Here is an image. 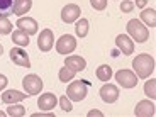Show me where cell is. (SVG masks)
<instances>
[{"label": "cell", "instance_id": "2e32d148", "mask_svg": "<svg viewBox=\"0 0 156 117\" xmlns=\"http://www.w3.org/2000/svg\"><path fill=\"white\" fill-rule=\"evenodd\" d=\"M65 65H66L68 68H71V70L75 71H83L87 68V61L82 58V56H66V59H65Z\"/></svg>", "mask_w": 156, "mask_h": 117}, {"label": "cell", "instance_id": "7c38bea8", "mask_svg": "<svg viewBox=\"0 0 156 117\" xmlns=\"http://www.w3.org/2000/svg\"><path fill=\"white\" fill-rule=\"evenodd\" d=\"M115 44H117V49L121 51L122 55H133L134 53V41H131L127 34H119L115 37Z\"/></svg>", "mask_w": 156, "mask_h": 117}, {"label": "cell", "instance_id": "83f0119b", "mask_svg": "<svg viewBox=\"0 0 156 117\" xmlns=\"http://www.w3.org/2000/svg\"><path fill=\"white\" fill-rule=\"evenodd\" d=\"M121 10H122V12H126V14L133 12V10H134V2H133V0H122Z\"/></svg>", "mask_w": 156, "mask_h": 117}, {"label": "cell", "instance_id": "e575fe53", "mask_svg": "<svg viewBox=\"0 0 156 117\" xmlns=\"http://www.w3.org/2000/svg\"><path fill=\"white\" fill-rule=\"evenodd\" d=\"M5 115V112H2V110H0V117H4Z\"/></svg>", "mask_w": 156, "mask_h": 117}, {"label": "cell", "instance_id": "7a4b0ae2", "mask_svg": "<svg viewBox=\"0 0 156 117\" xmlns=\"http://www.w3.org/2000/svg\"><path fill=\"white\" fill-rule=\"evenodd\" d=\"M88 85L90 83L87 80H76V82H71L68 85L66 90V97L70 98L71 102H82L83 98L88 94Z\"/></svg>", "mask_w": 156, "mask_h": 117}, {"label": "cell", "instance_id": "7402d4cb", "mask_svg": "<svg viewBox=\"0 0 156 117\" xmlns=\"http://www.w3.org/2000/svg\"><path fill=\"white\" fill-rule=\"evenodd\" d=\"M75 32L78 37H85L88 34V20L87 19H78L75 24Z\"/></svg>", "mask_w": 156, "mask_h": 117}, {"label": "cell", "instance_id": "277c9868", "mask_svg": "<svg viewBox=\"0 0 156 117\" xmlns=\"http://www.w3.org/2000/svg\"><path fill=\"white\" fill-rule=\"evenodd\" d=\"M22 85H24V90H26V94L31 97V95H37L41 94V90H43V80H41V76H37V75H27V76L22 80Z\"/></svg>", "mask_w": 156, "mask_h": 117}, {"label": "cell", "instance_id": "e0dca14e", "mask_svg": "<svg viewBox=\"0 0 156 117\" xmlns=\"http://www.w3.org/2000/svg\"><path fill=\"white\" fill-rule=\"evenodd\" d=\"M32 7V0H14V14L16 16H24L27 14Z\"/></svg>", "mask_w": 156, "mask_h": 117}, {"label": "cell", "instance_id": "5b68a950", "mask_svg": "<svg viewBox=\"0 0 156 117\" xmlns=\"http://www.w3.org/2000/svg\"><path fill=\"white\" fill-rule=\"evenodd\" d=\"M76 49V39L70 34H63L61 37L56 41V51L59 55H71Z\"/></svg>", "mask_w": 156, "mask_h": 117}, {"label": "cell", "instance_id": "d6986e66", "mask_svg": "<svg viewBox=\"0 0 156 117\" xmlns=\"http://www.w3.org/2000/svg\"><path fill=\"white\" fill-rule=\"evenodd\" d=\"M141 20L149 26V27H154L156 26V10L154 9H143L141 12Z\"/></svg>", "mask_w": 156, "mask_h": 117}, {"label": "cell", "instance_id": "8fae6325", "mask_svg": "<svg viewBox=\"0 0 156 117\" xmlns=\"http://www.w3.org/2000/svg\"><path fill=\"white\" fill-rule=\"evenodd\" d=\"M100 97L102 100L105 102V104H114V102L119 98V88H117L115 85H112V83H105V85L100 88Z\"/></svg>", "mask_w": 156, "mask_h": 117}, {"label": "cell", "instance_id": "603a6c76", "mask_svg": "<svg viewBox=\"0 0 156 117\" xmlns=\"http://www.w3.org/2000/svg\"><path fill=\"white\" fill-rule=\"evenodd\" d=\"M75 75H76V71L71 70V68H68L66 65H65V68H61V70H59L58 76H59V82L68 83V82H71V80L75 78Z\"/></svg>", "mask_w": 156, "mask_h": 117}, {"label": "cell", "instance_id": "ba28073f", "mask_svg": "<svg viewBox=\"0 0 156 117\" xmlns=\"http://www.w3.org/2000/svg\"><path fill=\"white\" fill-rule=\"evenodd\" d=\"M80 14H82V10L76 4H68L61 10V20L65 24H73L80 19Z\"/></svg>", "mask_w": 156, "mask_h": 117}, {"label": "cell", "instance_id": "6da1fadb", "mask_svg": "<svg viewBox=\"0 0 156 117\" xmlns=\"http://www.w3.org/2000/svg\"><path fill=\"white\" fill-rule=\"evenodd\" d=\"M133 68L134 73L137 78H149L154 71V58L148 53H143V55H137L133 59Z\"/></svg>", "mask_w": 156, "mask_h": 117}, {"label": "cell", "instance_id": "8992f818", "mask_svg": "<svg viewBox=\"0 0 156 117\" xmlns=\"http://www.w3.org/2000/svg\"><path fill=\"white\" fill-rule=\"evenodd\" d=\"M115 82L122 87V88H134L137 85V76L134 71L131 70H119L115 73Z\"/></svg>", "mask_w": 156, "mask_h": 117}, {"label": "cell", "instance_id": "9c48e42d", "mask_svg": "<svg viewBox=\"0 0 156 117\" xmlns=\"http://www.w3.org/2000/svg\"><path fill=\"white\" fill-rule=\"evenodd\" d=\"M10 59L16 65H19V66L22 68H31V59H29L27 53L22 49V48H12L10 49Z\"/></svg>", "mask_w": 156, "mask_h": 117}, {"label": "cell", "instance_id": "30bf717a", "mask_svg": "<svg viewBox=\"0 0 156 117\" xmlns=\"http://www.w3.org/2000/svg\"><path fill=\"white\" fill-rule=\"evenodd\" d=\"M156 107L151 100H141L136 104V109H134V115L136 117H153L156 112Z\"/></svg>", "mask_w": 156, "mask_h": 117}, {"label": "cell", "instance_id": "484cf974", "mask_svg": "<svg viewBox=\"0 0 156 117\" xmlns=\"http://www.w3.org/2000/svg\"><path fill=\"white\" fill-rule=\"evenodd\" d=\"M12 22L7 19V17H0V34L5 36V34H10L12 32Z\"/></svg>", "mask_w": 156, "mask_h": 117}, {"label": "cell", "instance_id": "4dcf8cb0", "mask_svg": "<svg viewBox=\"0 0 156 117\" xmlns=\"http://www.w3.org/2000/svg\"><path fill=\"white\" fill-rule=\"evenodd\" d=\"M7 83H9V80H7V76L5 75H0V92L7 87Z\"/></svg>", "mask_w": 156, "mask_h": 117}, {"label": "cell", "instance_id": "d6a6232c", "mask_svg": "<svg viewBox=\"0 0 156 117\" xmlns=\"http://www.w3.org/2000/svg\"><path fill=\"white\" fill-rule=\"evenodd\" d=\"M146 4H148V0H136V7H139V9H144Z\"/></svg>", "mask_w": 156, "mask_h": 117}, {"label": "cell", "instance_id": "ac0fdd59", "mask_svg": "<svg viewBox=\"0 0 156 117\" xmlns=\"http://www.w3.org/2000/svg\"><path fill=\"white\" fill-rule=\"evenodd\" d=\"M12 41H14V44H17V46H20V48L29 46V43H31V41H29V34L20 31V29L12 32Z\"/></svg>", "mask_w": 156, "mask_h": 117}, {"label": "cell", "instance_id": "4316f807", "mask_svg": "<svg viewBox=\"0 0 156 117\" xmlns=\"http://www.w3.org/2000/svg\"><path fill=\"white\" fill-rule=\"evenodd\" d=\"M58 102H59V107H61V109L65 110V112H71V110H73V105H71V100L66 97V95H63V97L59 98Z\"/></svg>", "mask_w": 156, "mask_h": 117}, {"label": "cell", "instance_id": "52a82bcc", "mask_svg": "<svg viewBox=\"0 0 156 117\" xmlns=\"http://www.w3.org/2000/svg\"><path fill=\"white\" fill-rule=\"evenodd\" d=\"M53 46H55V34H53V31L51 29H43L37 37V48L43 53H48V51L53 49Z\"/></svg>", "mask_w": 156, "mask_h": 117}, {"label": "cell", "instance_id": "f546056e", "mask_svg": "<svg viewBox=\"0 0 156 117\" xmlns=\"http://www.w3.org/2000/svg\"><path fill=\"white\" fill-rule=\"evenodd\" d=\"M32 117H55V114H51V110L49 112H36V114H32Z\"/></svg>", "mask_w": 156, "mask_h": 117}, {"label": "cell", "instance_id": "836d02e7", "mask_svg": "<svg viewBox=\"0 0 156 117\" xmlns=\"http://www.w3.org/2000/svg\"><path fill=\"white\" fill-rule=\"evenodd\" d=\"M2 53H4V46L0 44V56H2Z\"/></svg>", "mask_w": 156, "mask_h": 117}, {"label": "cell", "instance_id": "1f68e13d", "mask_svg": "<svg viewBox=\"0 0 156 117\" xmlns=\"http://www.w3.org/2000/svg\"><path fill=\"white\" fill-rule=\"evenodd\" d=\"M94 115H97V117H104V114H102L100 110H90V112H88V117H94Z\"/></svg>", "mask_w": 156, "mask_h": 117}, {"label": "cell", "instance_id": "f1b7e54d", "mask_svg": "<svg viewBox=\"0 0 156 117\" xmlns=\"http://www.w3.org/2000/svg\"><path fill=\"white\" fill-rule=\"evenodd\" d=\"M90 4L95 10H104L107 7V0H90Z\"/></svg>", "mask_w": 156, "mask_h": 117}, {"label": "cell", "instance_id": "3957f363", "mask_svg": "<svg viewBox=\"0 0 156 117\" xmlns=\"http://www.w3.org/2000/svg\"><path fill=\"white\" fill-rule=\"evenodd\" d=\"M127 34L131 36L136 43H146L149 39L148 27H144L139 19H131L127 22Z\"/></svg>", "mask_w": 156, "mask_h": 117}, {"label": "cell", "instance_id": "9a60e30c", "mask_svg": "<svg viewBox=\"0 0 156 117\" xmlns=\"http://www.w3.org/2000/svg\"><path fill=\"white\" fill-rule=\"evenodd\" d=\"M29 95L27 94H22V92H17V90H7L2 94V102L10 105V104H17V102L24 100V98H27Z\"/></svg>", "mask_w": 156, "mask_h": 117}, {"label": "cell", "instance_id": "ffe728a7", "mask_svg": "<svg viewBox=\"0 0 156 117\" xmlns=\"http://www.w3.org/2000/svg\"><path fill=\"white\" fill-rule=\"evenodd\" d=\"M97 78L100 82H110V78H112V68L109 65H100L97 68Z\"/></svg>", "mask_w": 156, "mask_h": 117}, {"label": "cell", "instance_id": "44dd1931", "mask_svg": "<svg viewBox=\"0 0 156 117\" xmlns=\"http://www.w3.org/2000/svg\"><path fill=\"white\" fill-rule=\"evenodd\" d=\"M14 14V0H0V17H9Z\"/></svg>", "mask_w": 156, "mask_h": 117}, {"label": "cell", "instance_id": "cb8c5ba5", "mask_svg": "<svg viewBox=\"0 0 156 117\" xmlns=\"http://www.w3.org/2000/svg\"><path fill=\"white\" fill-rule=\"evenodd\" d=\"M144 94L148 95L149 100H154L156 98V80L154 78H149L148 82L144 83Z\"/></svg>", "mask_w": 156, "mask_h": 117}, {"label": "cell", "instance_id": "d4e9b609", "mask_svg": "<svg viewBox=\"0 0 156 117\" xmlns=\"http://www.w3.org/2000/svg\"><path fill=\"white\" fill-rule=\"evenodd\" d=\"M7 115H10V117H24L26 115V107L17 105V104H10V107L7 109Z\"/></svg>", "mask_w": 156, "mask_h": 117}, {"label": "cell", "instance_id": "5bb4252c", "mask_svg": "<svg viewBox=\"0 0 156 117\" xmlns=\"http://www.w3.org/2000/svg\"><path fill=\"white\" fill-rule=\"evenodd\" d=\"M16 26L20 29V31L27 32L29 36L36 34V32H37V27H39L37 22H36V19H32V17H20V19L17 20Z\"/></svg>", "mask_w": 156, "mask_h": 117}, {"label": "cell", "instance_id": "4fadbf2b", "mask_svg": "<svg viewBox=\"0 0 156 117\" xmlns=\"http://www.w3.org/2000/svg\"><path fill=\"white\" fill-rule=\"evenodd\" d=\"M56 104H58V98H56L55 94H51V92L43 94L41 97L37 98V107H39L41 110H46V112H49V110L55 109Z\"/></svg>", "mask_w": 156, "mask_h": 117}]
</instances>
